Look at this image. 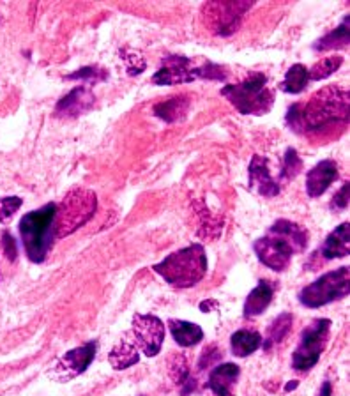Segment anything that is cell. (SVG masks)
I'll return each instance as SVG.
<instances>
[{
  "label": "cell",
  "mask_w": 350,
  "mask_h": 396,
  "mask_svg": "<svg viewBox=\"0 0 350 396\" xmlns=\"http://www.w3.org/2000/svg\"><path fill=\"white\" fill-rule=\"evenodd\" d=\"M2 249H4V255L9 262L16 260V257H18L16 240H14V237L11 236L8 230H4V232H2Z\"/></svg>",
  "instance_id": "31"
},
{
  "label": "cell",
  "mask_w": 350,
  "mask_h": 396,
  "mask_svg": "<svg viewBox=\"0 0 350 396\" xmlns=\"http://www.w3.org/2000/svg\"><path fill=\"white\" fill-rule=\"evenodd\" d=\"M349 193H350V184L347 182V184L342 186V190L334 195L333 202H331V209H336V211H345L347 206H349Z\"/></svg>",
  "instance_id": "32"
},
{
  "label": "cell",
  "mask_w": 350,
  "mask_h": 396,
  "mask_svg": "<svg viewBox=\"0 0 350 396\" xmlns=\"http://www.w3.org/2000/svg\"><path fill=\"white\" fill-rule=\"evenodd\" d=\"M96 207L97 198L94 191L84 190V188H76V190L69 191L62 198V202L57 206L55 225H53L55 239L71 236L78 228L84 227L94 216Z\"/></svg>",
  "instance_id": "6"
},
{
  "label": "cell",
  "mask_w": 350,
  "mask_h": 396,
  "mask_svg": "<svg viewBox=\"0 0 350 396\" xmlns=\"http://www.w3.org/2000/svg\"><path fill=\"white\" fill-rule=\"evenodd\" d=\"M350 16L343 18V21L334 30H331L329 34L324 36L322 39L315 42L316 51H329L338 50V48H347L350 42Z\"/></svg>",
  "instance_id": "22"
},
{
  "label": "cell",
  "mask_w": 350,
  "mask_h": 396,
  "mask_svg": "<svg viewBox=\"0 0 350 396\" xmlns=\"http://www.w3.org/2000/svg\"><path fill=\"white\" fill-rule=\"evenodd\" d=\"M310 82L308 69L304 68L303 64H294L287 71L283 82L279 84V90L287 94H301Z\"/></svg>",
  "instance_id": "24"
},
{
  "label": "cell",
  "mask_w": 350,
  "mask_h": 396,
  "mask_svg": "<svg viewBox=\"0 0 350 396\" xmlns=\"http://www.w3.org/2000/svg\"><path fill=\"white\" fill-rule=\"evenodd\" d=\"M96 342H87L82 347L69 350L62 358L57 359L50 371V377L57 382H69V380L76 379L90 367V362L96 358Z\"/></svg>",
  "instance_id": "12"
},
{
  "label": "cell",
  "mask_w": 350,
  "mask_h": 396,
  "mask_svg": "<svg viewBox=\"0 0 350 396\" xmlns=\"http://www.w3.org/2000/svg\"><path fill=\"white\" fill-rule=\"evenodd\" d=\"M292 324H294L292 313H282L278 319H275V322L269 327V334H267V340L264 343V349L269 350L276 343H282L288 336V333H290Z\"/></svg>",
  "instance_id": "25"
},
{
  "label": "cell",
  "mask_w": 350,
  "mask_h": 396,
  "mask_svg": "<svg viewBox=\"0 0 350 396\" xmlns=\"http://www.w3.org/2000/svg\"><path fill=\"white\" fill-rule=\"evenodd\" d=\"M23 206L20 197H2L0 198V223H5L14 212Z\"/></svg>",
  "instance_id": "29"
},
{
  "label": "cell",
  "mask_w": 350,
  "mask_h": 396,
  "mask_svg": "<svg viewBox=\"0 0 350 396\" xmlns=\"http://www.w3.org/2000/svg\"><path fill=\"white\" fill-rule=\"evenodd\" d=\"M168 368H170V377H172V380L175 384H177L179 388H181L182 384L186 382V380L190 379V367H188V361H186V358L182 354H173L172 358H170V362H168Z\"/></svg>",
  "instance_id": "27"
},
{
  "label": "cell",
  "mask_w": 350,
  "mask_h": 396,
  "mask_svg": "<svg viewBox=\"0 0 350 396\" xmlns=\"http://www.w3.org/2000/svg\"><path fill=\"white\" fill-rule=\"evenodd\" d=\"M240 375V368L234 362L218 364L211 371L207 380V389L212 393V396H234L232 386L237 382Z\"/></svg>",
  "instance_id": "16"
},
{
  "label": "cell",
  "mask_w": 350,
  "mask_h": 396,
  "mask_svg": "<svg viewBox=\"0 0 350 396\" xmlns=\"http://www.w3.org/2000/svg\"><path fill=\"white\" fill-rule=\"evenodd\" d=\"M308 232L288 219H278L269 228L267 236L255 243L253 249L258 260L273 271H285L295 253L308 246Z\"/></svg>",
  "instance_id": "2"
},
{
  "label": "cell",
  "mask_w": 350,
  "mask_h": 396,
  "mask_svg": "<svg viewBox=\"0 0 350 396\" xmlns=\"http://www.w3.org/2000/svg\"><path fill=\"white\" fill-rule=\"evenodd\" d=\"M249 188L257 191L260 197L266 198H273L279 195V186L275 179L271 177L266 158L253 156V160L249 163Z\"/></svg>",
  "instance_id": "15"
},
{
  "label": "cell",
  "mask_w": 350,
  "mask_h": 396,
  "mask_svg": "<svg viewBox=\"0 0 350 396\" xmlns=\"http://www.w3.org/2000/svg\"><path fill=\"white\" fill-rule=\"evenodd\" d=\"M251 2H209L203 5V21L212 34L230 36L240 25Z\"/></svg>",
  "instance_id": "10"
},
{
  "label": "cell",
  "mask_w": 350,
  "mask_h": 396,
  "mask_svg": "<svg viewBox=\"0 0 350 396\" xmlns=\"http://www.w3.org/2000/svg\"><path fill=\"white\" fill-rule=\"evenodd\" d=\"M131 338L135 345L144 352L147 358L160 354L163 342H165V324L156 315H142L136 313L131 325Z\"/></svg>",
  "instance_id": "11"
},
{
  "label": "cell",
  "mask_w": 350,
  "mask_h": 396,
  "mask_svg": "<svg viewBox=\"0 0 350 396\" xmlns=\"http://www.w3.org/2000/svg\"><path fill=\"white\" fill-rule=\"evenodd\" d=\"M199 78L207 80H225L227 73L218 64L207 62L203 66H195L193 60L182 55H168L161 62V68L156 75L152 76V82L156 85H177L190 84Z\"/></svg>",
  "instance_id": "7"
},
{
  "label": "cell",
  "mask_w": 350,
  "mask_h": 396,
  "mask_svg": "<svg viewBox=\"0 0 350 396\" xmlns=\"http://www.w3.org/2000/svg\"><path fill=\"white\" fill-rule=\"evenodd\" d=\"M349 267H340L325 273L299 292V301L306 308H321L347 297L350 292Z\"/></svg>",
  "instance_id": "8"
},
{
  "label": "cell",
  "mask_w": 350,
  "mask_h": 396,
  "mask_svg": "<svg viewBox=\"0 0 350 396\" xmlns=\"http://www.w3.org/2000/svg\"><path fill=\"white\" fill-rule=\"evenodd\" d=\"M221 94L242 115L267 114L275 101L273 90L267 87V76L262 73H253L237 85H227L221 89Z\"/></svg>",
  "instance_id": "5"
},
{
  "label": "cell",
  "mask_w": 350,
  "mask_h": 396,
  "mask_svg": "<svg viewBox=\"0 0 350 396\" xmlns=\"http://www.w3.org/2000/svg\"><path fill=\"white\" fill-rule=\"evenodd\" d=\"M57 203H47L38 211L27 212L20 219V236L23 240L27 257L34 264H41L47 258L55 239L53 225H55Z\"/></svg>",
  "instance_id": "4"
},
{
  "label": "cell",
  "mask_w": 350,
  "mask_h": 396,
  "mask_svg": "<svg viewBox=\"0 0 350 396\" xmlns=\"http://www.w3.org/2000/svg\"><path fill=\"white\" fill-rule=\"evenodd\" d=\"M190 110V99L188 96H173L170 99L154 105V115L165 123H179L188 115Z\"/></svg>",
  "instance_id": "20"
},
{
  "label": "cell",
  "mask_w": 350,
  "mask_h": 396,
  "mask_svg": "<svg viewBox=\"0 0 350 396\" xmlns=\"http://www.w3.org/2000/svg\"><path fill=\"white\" fill-rule=\"evenodd\" d=\"M318 396H333V388H331L329 380H325L324 386H322V389H321V393H318Z\"/></svg>",
  "instance_id": "36"
},
{
  "label": "cell",
  "mask_w": 350,
  "mask_h": 396,
  "mask_svg": "<svg viewBox=\"0 0 350 396\" xmlns=\"http://www.w3.org/2000/svg\"><path fill=\"white\" fill-rule=\"evenodd\" d=\"M297 388V380H292L290 384H287V388H285V391H292V389Z\"/></svg>",
  "instance_id": "37"
},
{
  "label": "cell",
  "mask_w": 350,
  "mask_h": 396,
  "mask_svg": "<svg viewBox=\"0 0 350 396\" xmlns=\"http://www.w3.org/2000/svg\"><path fill=\"white\" fill-rule=\"evenodd\" d=\"M124 60H127V71H129V75H140V73L145 69L144 57L140 53H133L131 57H124Z\"/></svg>",
  "instance_id": "34"
},
{
  "label": "cell",
  "mask_w": 350,
  "mask_h": 396,
  "mask_svg": "<svg viewBox=\"0 0 350 396\" xmlns=\"http://www.w3.org/2000/svg\"><path fill=\"white\" fill-rule=\"evenodd\" d=\"M220 358H221V352L218 350V347H214V345L207 347V349L202 352V358H200L199 368L200 370H203L205 367H211V364H214L216 361H220Z\"/></svg>",
  "instance_id": "33"
},
{
  "label": "cell",
  "mask_w": 350,
  "mask_h": 396,
  "mask_svg": "<svg viewBox=\"0 0 350 396\" xmlns=\"http://www.w3.org/2000/svg\"><path fill=\"white\" fill-rule=\"evenodd\" d=\"M273 295H275V285H273V283L267 282V280L258 282L257 287L249 292V295L246 297V303H245L246 319H253V317L260 315V313L271 304Z\"/></svg>",
  "instance_id": "19"
},
{
  "label": "cell",
  "mask_w": 350,
  "mask_h": 396,
  "mask_svg": "<svg viewBox=\"0 0 350 396\" xmlns=\"http://www.w3.org/2000/svg\"><path fill=\"white\" fill-rule=\"evenodd\" d=\"M230 347H232L234 356L237 358H246V356L253 354L262 347V336L255 331L248 329H239L230 338Z\"/></svg>",
  "instance_id": "23"
},
{
  "label": "cell",
  "mask_w": 350,
  "mask_h": 396,
  "mask_svg": "<svg viewBox=\"0 0 350 396\" xmlns=\"http://www.w3.org/2000/svg\"><path fill=\"white\" fill-rule=\"evenodd\" d=\"M349 90L329 85L313 94L308 103H295L288 108L287 123L295 133H321L333 124L349 123Z\"/></svg>",
  "instance_id": "1"
},
{
  "label": "cell",
  "mask_w": 350,
  "mask_h": 396,
  "mask_svg": "<svg viewBox=\"0 0 350 396\" xmlns=\"http://www.w3.org/2000/svg\"><path fill=\"white\" fill-rule=\"evenodd\" d=\"M343 64V57L340 55H333V57H324L322 60L313 66L312 69H308V76L312 82H321L325 80L327 76H331L333 73H336L338 69L342 68Z\"/></svg>",
  "instance_id": "26"
},
{
  "label": "cell",
  "mask_w": 350,
  "mask_h": 396,
  "mask_svg": "<svg viewBox=\"0 0 350 396\" xmlns=\"http://www.w3.org/2000/svg\"><path fill=\"white\" fill-rule=\"evenodd\" d=\"M207 257L202 245H191L161 260L152 267L172 287L190 288L202 282L207 273Z\"/></svg>",
  "instance_id": "3"
},
{
  "label": "cell",
  "mask_w": 350,
  "mask_h": 396,
  "mask_svg": "<svg viewBox=\"0 0 350 396\" xmlns=\"http://www.w3.org/2000/svg\"><path fill=\"white\" fill-rule=\"evenodd\" d=\"M329 319H316L301 333L299 345L292 356V368L295 371H308L315 367L329 338Z\"/></svg>",
  "instance_id": "9"
},
{
  "label": "cell",
  "mask_w": 350,
  "mask_h": 396,
  "mask_svg": "<svg viewBox=\"0 0 350 396\" xmlns=\"http://www.w3.org/2000/svg\"><path fill=\"white\" fill-rule=\"evenodd\" d=\"M301 169H303V161L297 156V151L295 149H287L285 161H283L282 179H294L301 172Z\"/></svg>",
  "instance_id": "28"
},
{
  "label": "cell",
  "mask_w": 350,
  "mask_h": 396,
  "mask_svg": "<svg viewBox=\"0 0 350 396\" xmlns=\"http://www.w3.org/2000/svg\"><path fill=\"white\" fill-rule=\"evenodd\" d=\"M138 361V347L135 345L129 333L124 334L117 342V345L112 349L110 354H108V362H110L112 368H115V370H126V368L133 367V364H136Z\"/></svg>",
  "instance_id": "18"
},
{
  "label": "cell",
  "mask_w": 350,
  "mask_h": 396,
  "mask_svg": "<svg viewBox=\"0 0 350 396\" xmlns=\"http://www.w3.org/2000/svg\"><path fill=\"white\" fill-rule=\"evenodd\" d=\"M168 327H170V333H172L173 340H175V342H177L181 347H193L203 340L202 327L193 324V322L170 319Z\"/></svg>",
  "instance_id": "21"
},
{
  "label": "cell",
  "mask_w": 350,
  "mask_h": 396,
  "mask_svg": "<svg viewBox=\"0 0 350 396\" xmlns=\"http://www.w3.org/2000/svg\"><path fill=\"white\" fill-rule=\"evenodd\" d=\"M216 308H218V301H203V303H200V310L205 313L216 310Z\"/></svg>",
  "instance_id": "35"
},
{
  "label": "cell",
  "mask_w": 350,
  "mask_h": 396,
  "mask_svg": "<svg viewBox=\"0 0 350 396\" xmlns=\"http://www.w3.org/2000/svg\"><path fill=\"white\" fill-rule=\"evenodd\" d=\"M96 103V96L89 87H76L68 96H64L55 106V117L75 119L89 112Z\"/></svg>",
  "instance_id": "13"
},
{
  "label": "cell",
  "mask_w": 350,
  "mask_h": 396,
  "mask_svg": "<svg viewBox=\"0 0 350 396\" xmlns=\"http://www.w3.org/2000/svg\"><path fill=\"white\" fill-rule=\"evenodd\" d=\"M106 71L97 68H84L78 69L73 75H68V80H105Z\"/></svg>",
  "instance_id": "30"
},
{
  "label": "cell",
  "mask_w": 350,
  "mask_h": 396,
  "mask_svg": "<svg viewBox=\"0 0 350 396\" xmlns=\"http://www.w3.org/2000/svg\"><path fill=\"white\" fill-rule=\"evenodd\" d=\"M338 179V163L333 160H324L315 164L306 175V193L312 198L321 197Z\"/></svg>",
  "instance_id": "14"
},
{
  "label": "cell",
  "mask_w": 350,
  "mask_h": 396,
  "mask_svg": "<svg viewBox=\"0 0 350 396\" xmlns=\"http://www.w3.org/2000/svg\"><path fill=\"white\" fill-rule=\"evenodd\" d=\"M350 251V225L342 223L327 236L324 246L321 249V255L324 260L347 257Z\"/></svg>",
  "instance_id": "17"
}]
</instances>
